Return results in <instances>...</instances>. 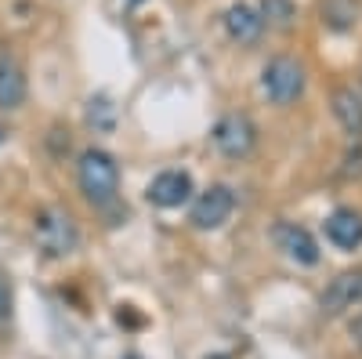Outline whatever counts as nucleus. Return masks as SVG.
Instances as JSON below:
<instances>
[{"label":"nucleus","mask_w":362,"mask_h":359,"mask_svg":"<svg viewBox=\"0 0 362 359\" xmlns=\"http://www.w3.org/2000/svg\"><path fill=\"white\" fill-rule=\"evenodd\" d=\"M76 182L90 207H109L119 193V167L105 149H83L76 164Z\"/></svg>","instance_id":"obj_1"},{"label":"nucleus","mask_w":362,"mask_h":359,"mask_svg":"<svg viewBox=\"0 0 362 359\" xmlns=\"http://www.w3.org/2000/svg\"><path fill=\"white\" fill-rule=\"evenodd\" d=\"M33 236L44 258H69L80 247V229L76 218L66 207H40L33 218Z\"/></svg>","instance_id":"obj_2"},{"label":"nucleus","mask_w":362,"mask_h":359,"mask_svg":"<svg viewBox=\"0 0 362 359\" xmlns=\"http://www.w3.org/2000/svg\"><path fill=\"white\" fill-rule=\"evenodd\" d=\"M305 84H308L305 66H300L297 58H290V55L272 58V62L261 69V91L268 95V102H276V106L297 102L300 95H305Z\"/></svg>","instance_id":"obj_3"},{"label":"nucleus","mask_w":362,"mask_h":359,"mask_svg":"<svg viewBox=\"0 0 362 359\" xmlns=\"http://www.w3.org/2000/svg\"><path fill=\"white\" fill-rule=\"evenodd\" d=\"M210 138H214V149L221 156L243 160V156L254 153V145H257V127H254V120L247 113H228V116H221L214 124Z\"/></svg>","instance_id":"obj_4"},{"label":"nucleus","mask_w":362,"mask_h":359,"mask_svg":"<svg viewBox=\"0 0 362 359\" xmlns=\"http://www.w3.org/2000/svg\"><path fill=\"white\" fill-rule=\"evenodd\" d=\"M232 207H235V193H232L228 186H210V189H203V193L196 196L189 222H192L196 229H203V232L221 229V225L228 222V215H232Z\"/></svg>","instance_id":"obj_5"},{"label":"nucleus","mask_w":362,"mask_h":359,"mask_svg":"<svg viewBox=\"0 0 362 359\" xmlns=\"http://www.w3.org/2000/svg\"><path fill=\"white\" fill-rule=\"evenodd\" d=\"M145 196H148V203H153V207L174 211V207L192 200V174L189 171H163V174H156L153 182H148Z\"/></svg>","instance_id":"obj_6"},{"label":"nucleus","mask_w":362,"mask_h":359,"mask_svg":"<svg viewBox=\"0 0 362 359\" xmlns=\"http://www.w3.org/2000/svg\"><path fill=\"white\" fill-rule=\"evenodd\" d=\"M358 305H362V268H355V273H341L337 280H329V287L319 297L322 316H341V312L358 309Z\"/></svg>","instance_id":"obj_7"},{"label":"nucleus","mask_w":362,"mask_h":359,"mask_svg":"<svg viewBox=\"0 0 362 359\" xmlns=\"http://www.w3.org/2000/svg\"><path fill=\"white\" fill-rule=\"evenodd\" d=\"M272 239L279 244V251L297 261V265H319V244L312 239L308 229H300L293 222H279L276 229H272Z\"/></svg>","instance_id":"obj_8"},{"label":"nucleus","mask_w":362,"mask_h":359,"mask_svg":"<svg viewBox=\"0 0 362 359\" xmlns=\"http://www.w3.org/2000/svg\"><path fill=\"white\" fill-rule=\"evenodd\" d=\"M225 33H228L232 44L250 47V44H257L261 33H264V18H261V11L250 8V4H232V8L225 11Z\"/></svg>","instance_id":"obj_9"},{"label":"nucleus","mask_w":362,"mask_h":359,"mask_svg":"<svg viewBox=\"0 0 362 359\" xmlns=\"http://www.w3.org/2000/svg\"><path fill=\"white\" fill-rule=\"evenodd\" d=\"M322 229H326V239H329V244L341 247V251L362 247V215L351 211V207H337V211L322 222Z\"/></svg>","instance_id":"obj_10"},{"label":"nucleus","mask_w":362,"mask_h":359,"mask_svg":"<svg viewBox=\"0 0 362 359\" xmlns=\"http://www.w3.org/2000/svg\"><path fill=\"white\" fill-rule=\"evenodd\" d=\"M25 102V73L15 55L0 51V109H18Z\"/></svg>","instance_id":"obj_11"},{"label":"nucleus","mask_w":362,"mask_h":359,"mask_svg":"<svg viewBox=\"0 0 362 359\" xmlns=\"http://www.w3.org/2000/svg\"><path fill=\"white\" fill-rule=\"evenodd\" d=\"M329 106H334V116H337V124L344 127V135H351L358 142L362 138V95L355 91V87H337L334 98H329Z\"/></svg>","instance_id":"obj_12"},{"label":"nucleus","mask_w":362,"mask_h":359,"mask_svg":"<svg viewBox=\"0 0 362 359\" xmlns=\"http://www.w3.org/2000/svg\"><path fill=\"white\" fill-rule=\"evenodd\" d=\"M319 18L334 33H348L362 18V0H319Z\"/></svg>","instance_id":"obj_13"},{"label":"nucleus","mask_w":362,"mask_h":359,"mask_svg":"<svg viewBox=\"0 0 362 359\" xmlns=\"http://www.w3.org/2000/svg\"><path fill=\"white\" fill-rule=\"evenodd\" d=\"M257 11H261L264 25H272V29H290L297 22V4L293 0H261Z\"/></svg>","instance_id":"obj_14"},{"label":"nucleus","mask_w":362,"mask_h":359,"mask_svg":"<svg viewBox=\"0 0 362 359\" xmlns=\"http://www.w3.org/2000/svg\"><path fill=\"white\" fill-rule=\"evenodd\" d=\"M87 106H90V109H87V120H90V124H95V127H102V131H109V127H112V120H116V109H112V102H109L105 95H98V98H90Z\"/></svg>","instance_id":"obj_15"},{"label":"nucleus","mask_w":362,"mask_h":359,"mask_svg":"<svg viewBox=\"0 0 362 359\" xmlns=\"http://www.w3.org/2000/svg\"><path fill=\"white\" fill-rule=\"evenodd\" d=\"M11 316V287L4 283V276H0V323H4Z\"/></svg>","instance_id":"obj_16"},{"label":"nucleus","mask_w":362,"mask_h":359,"mask_svg":"<svg viewBox=\"0 0 362 359\" xmlns=\"http://www.w3.org/2000/svg\"><path fill=\"white\" fill-rule=\"evenodd\" d=\"M344 174H362V149L348 153V167H344Z\"/></svg>","instance_id":"obj_17"},{"label":"nucleus","mask_w":362,"mask_h":359,"mask_svg":"<svg viewBox=\"0 0 362 359\" xmlns=\"http://www.w3.org/2000/svg\"><path fill=\"white\" fill-rule=\"evenodd\" d=\"M351 334H355V338H358V345H362V323H355V326H351Z\"/></svg>","instance_id":"obj_18"},{"label":"nucleus","mask_w":362,"mask_h":359,"mask_svg":"<svg viewBox=\"0 0 362 359\" xmlns=\"http://www.w3.org/2000/svg\"><path fill=\"white\" fill-rule=\"evenodd\" d=\"M0 138H4V131H0Z\"/></svg>","instance_id":"obj_19"}]
</instances>
